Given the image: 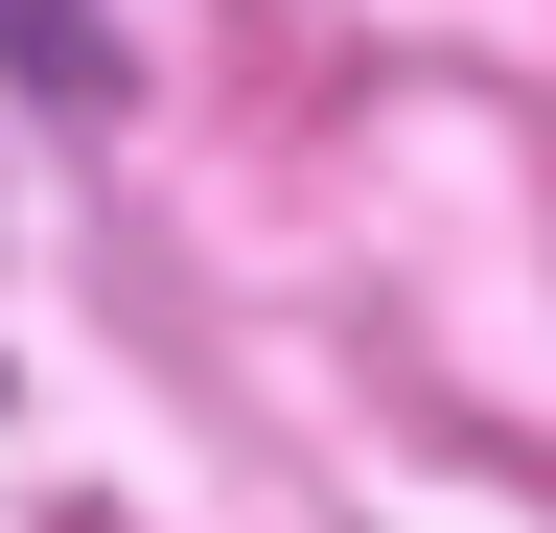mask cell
Here are the masks:
<instances>
[{
    "label": "cell",
    "instance_id": "obj_1",
    "mask_svg": "<svg viewBox=\"0 0 556 533\" xmlns=\"http://www.w3.org/2000/svg\"><path fill=\"white\" fill-rule=\"evenodd\" d=\"M0 71H24L47 116H116V93H139V47H116V0H0Z\"/></svg>",
    "mask_w": 556,
    "mask_h": 533
}]
</instances>
